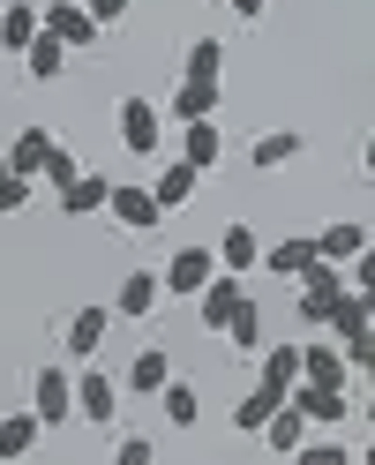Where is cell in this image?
<instances>
[{
  "instance_id": "d590c367",
  "label": "cell",
  "mask_w": 375,
  "mask_h": 465,
  "mask_svg": "<svg viewBox=\"0 0 375 465\" xmlns=\"http://www.w3.org/2000/svg\"><path fill=\"white\" fill-rule=\"evenodd\" d=\"M345 271H353V285H360V293H375V241H368V248H360Z\"/></svg>"
},
{
  "instance_id": "ab89813d",
  "label": "cell",
  "mask_w": 375,
  "mask_h": 465,
  "mask_svg": "<svg viewBox=\"0 0 375 465\" xmlns=\"http://www.w3.org/2000/svg\"><path fill=\"white\" fill-rule=\"evenodd\" d=\"M360 173H368V181H375V135L360 143Z\"/></svg>"
},
{
  "instance_id": "4dcf8cb0",
  "label": "cell",
  "mask_w": 375,
  "mask_h": 465,
  "mask_svg": "<svg viewBox=\"0 0 375 465\" xmlns=\"http://www.w3.org/2000/svg\"><path fill=\"white\" fill-rule=\"evenodd\" d=\"M38 181H45L53 195H68V188L83 181V165H75V151H68V143H53V158H45V173H38Z\"/></svg>"
},
{
  "instance_id": "3957f363",
  "label": "cell",
  "mask_w": 375,
  "mask_h": 465,
  "mask_svg": "<svg viewBox=\"0 0 375 465\" xmlns=\"http://www.w3.org/2000/svg\"><path fill=\"white\" fill-rule=\"evenodd\" d=\"M218 271H225L218 248H173V255H165V293H173V301H203V285H211Z\"/></svg>"
},
{
  "instance_id": "ac0fdd59",
  "label": "cell",
  "mask_w": 375,
  "mask_h": 465,
  "mask_svg": "<svg viewBox=\"0 0 375 465\" xmlns=\"http://www.w3.org/2000/svg\"><path fill=\"white\" fill-rule=\"evenodd\" d=\"M38 31H45V8H31V0H8L0 8V53H31Z\"/></svg>"
},
{
  "instance_id": "e575fe53",
  "label": "cell",
  "mask_w": 375,
  "mask_h": 465,
  "mask_svg": "<svg viewBox=\"0 0 375 465\" xmlns=\"http://www.w3.org/2000/svg\"><path fill=\"white\" fill-rule=\"evenodd\" d=\"M345 353H353V375H368V383H375V323H368L353 345H345Z\"/></svg>"
},
{
  "instance_id": "ffe728a7",
  "label": "cell",
  "mask_w": 375,
  "mask_h": 465,
  "mask_svg": "<svg viewBox=\"0 0 375 465\" xmlns=\"http://www.w3.org/2000/svg\"><path fill=\"white\" fill-rule=\"evenodd\" d=\"M53 143H61L53 128H15V143H8V165L23 173V181H38V173H45V158H53Z\"/></svg>"
},
{
  "instance_id": "603a6c76",
  "label": "cell",
  "mask_w": 375,
  "mask_h": 465,
  "mask_svg": "<svg viewBox=\"0 0 375 465\" xmlns=\"http://www.w3.org/2000/svg\"><path fill=\"white\" fill-rule=\"evenodd\" d=\"M255 375H263L271 391H285V398H293V383H301V338H278V345H263V368H255Z\"/></svg>"
},
{
  "instance_id": "2e32d148",
  "label": "cell",
  "mask_w": 375,
  "mask_h": 465,
  "mask_svg": "<svg viewBox=\"0 0 375 465\" xmlns=\"http://www.w3.org/2000/svg\"><path fill=\"white\" fill-rule=\"evenodd\" d=\"M301 151H308V135H301V128H271V135H255V143H248V165H255V173H278V165H293Z\"/></svg>"
},
{
  "instance_id": "d6986e66",
  "label": "cell",
  "mask_w": 375,
  "mask_h": 465,
  "mask_svg": "<svg viewBox=\"0 0 375 465\" xmlns=\"http://www.w3.org/2000/svg\"><path fill=\"white\" fill-rule=\"evenodd\" d=\"M218 263L233 271V278L263 271V241H255V225H225V232H218Z\"/></svg>"
},
{
  "instance_id": "8d00e7d4",
  "label": "cell",
  "mask_w": 375,
  "mask_h": 465,
  "mask_svg": "<svg viewBox=\"0 0 375 465\" xmlns=\"http://www.w3.org/2000/svg\"><path fill=\"white\" fill-rule=\"evenodd\" d=\"M301 465H345V443H301Z\"/></svg>"
},
{
  "instance_id": "e0dca14e",
  "label": "cell",
  "mask_w": 375,
  "mask_h": 465,
  "mask_svg": "<svg viewBox=\"0 0 375 465\" xmlns=\"http://www.w3.org/2000/svg\"><path fill=\"white\" fill-rule=\"evenodd\" d=\"M293 405H301L315 428H338L345 413H353V398H345V391H331V383H293Z\"/></svg>"
},
{
  "instance_id": "f546056e",
  "label": "cell",
  "mask_w": 375,
  "mask_h": 465,
  "mask_svg": "<svg viewBox=\"0 0 375 465\" xmlns=\"http://www.w3.org/2000/svg\"><path fill=\"white\" fill-rule=\"evenodd\" d=\"M225 345H233V353H263V308H255V301H248V308L233 315V331H225Z\"/></svg>"
},
{
  "instance_id": "7402d4cb",
  "label": "cell",
  "mask_w": 375,
  "mask_h": 465,
  "mask_svg": "<svg viewBox=\"0 0 375 465\" xmlns=\"http://www.w3.org/2000/svg\"><path fill=\"white\" fill-rule=\"evenodd\" d=\"M181 158H195L203 173L225 158V128H218V113H211V121H181Z\"/></svg>"
},
{
  "instance_id": "30bf717a",
  "label": "cell",
  "mask_w": 375,
  "mask_h": 465,
  "mask_svg": "<svg viewBox=\"0 0 375 465\" xmlns=\"http://www.w3.org/2000/svg\"><path fill=\"white\" fill-rule=\"evenodd\" d=\"M195 308H203V331L225 338V331H233V315L248 308V293H241V278H233V271H218V278L203 285V301H195Z\"/></svg>"
},
{
  "instance_id": "1f68e13d",
  "label": "cell",
  "mask_w": 375,
  "mask_h": 465,
  "mask_svg": "<svg viewBox=\"0 0 375 465\" xmlns=\"http://www.w3.org/2000/svg\"><path fill=\"white\" fill-rule=\"evenodd\" d=\"M188 75H218L225 83V38H195L188 45Z\"/></svg>"
},
{
  "instance_id": "4316f807",
  "label": "cell",
  "mask_w": 375,
  "mask_h": 465,
  "mask_svg": "<svg viewBox=\"0 0 375 465\" xmlns=\"http://www.w3.org/2000/svg\"><path fill=\"white\" fill-rule=\"evenodd\" d=\"M315 241H323V255H331V263H353V255L368 248V225H360V218H338V225H323V232H315Z\"/></svg>"
},
{
  "instance_id": "83f0119b",
  "label": "cell",
  "mask_w": 375,
  "mask_h": 465,
  "mask_svg": "<svg viewBox=\"0 0 375 465\" xmlns=\"http://www.w3.org/2000/svg\"><path fill=\"white\" fill-rule=\"evenodd\" d=\"M105 203H113V181H98V173H83V181H75V188L61 195V211H68V218H98Z\"/></svg>"
},
{
  "instance_id": "5bb4252c",
  "label": "cell",
  "mask_w": 375,
  "mask_h": 465,
  "mask_svg": "<svg viewBox=\"0 0 375 465\" xmlns=\"http://www.w3.org/2000/svg\"><path fill=\"white\" fill-rule=\"evenodd\" d=\"M158 301H165V271H128V278H121V301H113V308H121V323H143Z\"/></svg>"
},
{
  "instance_id": "52a82bcc",
  "label": "cell",
  "mask_w": 375,
  "mask_h": 465,
  "mask_svg": "<svg viewBox=\"0 0 375 465\" xmlns=\"http://www.w3.org/2000/svg\"><path fill=\"white\" fill-rule=\"evenodd\" d=\"M121 143H128L135 158H158L165 151V113L151 98H121Z\"/></svg>"
},
{
  "instance_id": "9a60e30c",
  "label": "cell",
  "mask_w": 375,
  "mask_h": 465,
  "mask_svg": "<svg viewBox=\"0 0 375 465\" xmlns=\"http://www.w3.org/2000/svg\"><path fill=\"white\" fill-rule=\"evenodd\" d=\"M151 188H158V203H165V218H173V211H188V203H195V188H203V165H195V158H173V165L158 173Z\"/></svg>"
},
{
  "instance_id": "44dd1931",
  "label": "cell",
  "mask_w": 375,
  "mask_h": 465,
  "mask_svg": "<svg viewBox=\"0 0 375 465\" xmlns=\"http://www.w3.org/2000/svg\"><path fill=\"white\" fill-rule=\"evenodd\" d=\"M68 38H53V31H38L31 38V53H23V75H31V83H61V68H68Z\"/></svg>"
},
{
  "instance_id": "f1b7e54d",
  "label": "cell",
  "mask_w": 375,
  "mask_h": 465,
  "mask_svg": "<svg viewBox=\"0 0 375 465\" xmlns=\"http://www.w3.org/2000/svg\"><path fill=\"white\" fill-rule=\"evenodd\" d=\"M158 405H165V420H173V428H195V420H203V398H195V383H181V375L158 391Z\"/></svg>"
},
{
  "instance_id": "4fadbf2b",
  "label": "cell",
  "mask_w": 375,
  "mask_h": 465,
  "mask_svg": "<svg viewBox=\"0 0 375 465\" xmlns=\"http://www.w3.org/2000/svg\"><path fill=\"white\" fill-rule=\"evenodd\" d=\"M308 428H315V420L301 413L293 398H285L278 413H271V428H263V450H271V458H301V443H308Z\"/></svg>"
},
{
  "instance_id": "74e56055",
  "label": "cell",
  "mask_w": 375,
  "mask_h": 465,
  "mask_svg": "<svg viewBox=\"0 0 375 465\" xmlns=\"http://www.w3.org/2000/svg\"><path fill=\"white\" fill-rule=\"evenodd\" d=\"M128 8H135V0H91V15H98V23H105V31H113V23H121V15H128Z\"/></svg>"
},
{
  "instance_id": "836d02e7",
  "label": "cell",
  "mask_w": 375,
  "mask_h": 465,
  "mask_svg": "<svg viewBox=\"0 0 375 465\" xmlns=\"http://www.w3.org/2000/svg\"><path fill=\"white\" fill-rule=\"evenodd\" d=\"M113 458H121V465H151L158 443H151V435H121V443H113Z\"/></svg>"
},
{
  "instance_id": "5b68a950",
  "label": "cell",
  "mask_w": 375,
  "mask_h": 465,
  "mask_svg": "<svg viewBox=\"0 0 375 465\" xmlns=\"http://www.w3.org/2000/svg\"><path fill=\"white\" fill-rule=\"evenodd\" d=\"M121 391H128V383H113V375H98L91 361H83V368H75V420L113 428V413H121Z\"/></svg>"
},
{
  "instance_id": "484cf974",
  "label": "cell",
  "mask_w": 375,
  "mask_h": 465,
  "mask_svg": "<svg viewBox=\"0 0 375 465\" xmlns=\"http://www.w3.org/2000/svg\"><path fill=\"white\" fill-rule=\"evenodd\" d=\"M38 435H45L38 405H31V413H8V420H0V458H31V450H38Z\"/></svg>"
},
{
  "instance_id": "7c38bea8",
  "label": "cell",
  "mask_w": 375,
  "mask_h": 465,
  "mask_svg": "<svg viewBox=\"0 0 375 465\" xmlns=\"http://www.w3.org/2000/svg\"><path fill=\"white\" fill-rule=\"evenodd\" d=\"M218 98H225V83L218 75H181V91H173V121H211V113H218Z\"/></svg>"
},
{
  "instance_id": "277c9868",
  "label": "cell",
  "mask_w": 375,
  "mask_h": 465,
  "mask_svg": "<svg viewBox=\"0 0 375 465\" xmlns=\"http://www.w3.org/2000/svg\"><path fill=\"white\" fill-rule=\"evenodd\" d=\"M105 218L121 225V232H158V225H165V203H158V188L113 181V203H105Z\"/></svg>"
},
{
  "instance_id": "8992f818",
  "label": "cell",
  "mask_w": 375,
  "mask_h": 465,
  "mask_svg": "<svg viewBox=\"0 0 375 465\" xmlns=\"http://www.w3.org/2000/svg\"><path fill=\"white\" fill-rule=\"evenodd\" d=\"M301 383H331V391H353V353L338 338H308L301 345Z\"/></svg>"
},
{
  "instance_id": "7a4b0ae2",
  "label": "cell",
  "mask_w": 375,
  "mask_h": 465,
  "mask_svg": "<svg viewBox=\"0 0 375 465\" xmlns=\"http://www.w3.org/2000/svg\"><path fill=\"white\" fill-rule=\"evenodd\" d=\"M113 323H121V308H105V301L75 308V315H68V331H61V353H68V368L98 361V353H105V338H113Z\"/></svg>"
},
{
  "instance_id": "8fae6325",
  "label": "cell",
  "mask_w": 375,
  "mask_h": 465,
  "mask_svg": "<svg viewBox=\"0 0 375 465\" xmlns=\"http://www.w3.org/2000/svg\"><path fill=\"white\" fill-rule=\"evenodd\" d=\"M315 263H323V241H315V232H285V241L263 248V271H278V278H301Z\"/></svg>"
},
{
  "instance_id": "9c48e42d",
  "label": "cell",
  "mask_w": 375,
  "mask_h": 465,
  "mask_svg": "<svg viewBox=\"0 0 375 465\" xmlns=\"http://www.w3.org/2000/svg\"><path fill=\"white\" fill-rule=\"evenodd\" d=\"M45 31H53V38H68L75 53H91V45L105 38V23L91 15V0H45Z\"/></svg>"
},
{
  "instance_id": "f35d334b",
  "label": "cell",
  "mask_w": 375,
  "mask_h": 465,
  "mask_svg": "<svg viewBox=\"0 0 375 465\" xmlns=\"http://www.w3.org/2000/svg\"><path fill=\"white\" fill-rule=\"evenodd\" d=\"M225 8H233L241 23H255V15H263V8H271V0H225Z\"/></svg>"
},
{
  "instance_id": "d4e9b609",
  "label": "cell",
  "mask_w": 375,
  "mask_h": 465,
  "mask_svg": "<svg viewBox=\"0 0 375 465\" xmlns=\"http://www.w3.org/2000/svg\"><path fill=\"white\" fill-rule=\"evenodd\" d=\"M278 405H285V391H271L263 375H255V391H248V398L233 405V428H241V435H263V428H271V413H278Z\"/></svg>"
},
{
  "instance_id": "cb8c5ba5",
  "label": "cell",
  "mask_w": 375,
  "mask_h": 465,
  "mask_svg": "<svg viewBox=\"0 0 375 465\" xmlns=\"http://www.w3.org/2000/svg\"><path fill=\"white\" fill-rule=\"evenodd\" d=\"M121 383H128V391H135V398H158V391H165V383H173V361H165V353H158V345H143V353H135V361H128V375H121Z\"/></svg>"
},
{
  "instance_id": "d6a6232c",
  "label": "cell",
  "mask_w": 375,
  "mask_h": 465,
  "mask_svg": "<svg viewBox=\"0 0 375 465\" xmlns=\"http://www.w3.org/2000/svg\"><path fill=\"white\" fill-rule=\"evenodd\" d=\"M31 188H38V181H23L15 165H0V218H15L23 203H31Z\"/></svg>"
},
{
  "instance_id": "ba28073f",
  "label": "cell",
  "mask_w": 375,
  "mask_h": 465,
  "mask_svg": "<svg viewBox=\"0 0 375 465\" xmlns=\"http://www.w3.org/2000/svg\"><path fill=\"white\" fill-rule=\"evenodd\" d=\"M31 405H38L45 428H68V420H75V375H68V368H38V375H31Z\"/></svg>"
},
{
  "instance_id": "6da1fadb",
  "label": "cell",
  "mask_w": 375,
  "mask_h": 465,
  "mask_svg": "<svg viewBox=\"0 0 375 465\" xmlns=\"http://www.w3.org/2000/svg\"><path fill=\"white\" fill-rule=\"evenodd\" d=\"M345 285H353V271H345V263H331V255H323L315 271H301V278H293V315H301L308 331H323Z\"/></svg>"
}]
</instances>
